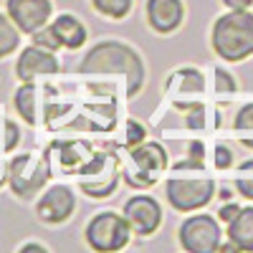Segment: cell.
Here are the masks:
<instances>
[{"label": "cell", "mask_w": 253, "mask_h": 253, "mask_svg": "<svg viewBox=\"0 0 253 253\" xmlns=\"http://www.w3.org/2000/svg\"><path fill=\"white\" fill-rule=\"evenodd\" d=\"M81 74H119L126 79V96H134L144 84V61L139 53L119 41H104L84 56Z\"/></svg>", "instance_id": "6da1fadb"}, {"label": "cell", "mask_w": 253, "mask_h": 253, "mask_svg": "<svg viewBox=\"0 0 253 253\" xmlns=\"http://www.w3.org/2000/svg\"><path fill=\"white\" fill-rule=\"evenodd\" d=\"M213 51L230 63L246 61L253 56V13L248 10H230L220 15L210 33Z\"/></svg>", "instance_id": "7a4b0ae2"}, {"label": "cell", "mask_w": 253, "mask_h": 253, "mask_svg": "<svg viewBox=\"0 0 253 253\" xmlns=\"http://www.w3.org/2000/svg\"><path fill=\"white\" fill-rule=\"evenodd\" d=\"M167 170V152L160 142H139L132 147L122 175L132 187H152Z\"/></svg>", "instance_id": "3957f363"}, {"label": "cell", "mask_w": 253, "mask_h": 253, "mask_svg": "<svg viewBox=\"0 0 253 253\" xmlns=\"http://www.w3.org/2000/svg\"><path fill=\"white\" fill-rule=\"evenodd\" d=\"M165 195H167V203H170L175 210L180 213H190V210H200L203 205H208L215 195V182L200 175V177H185L180 170L175 177L167 180L165 185Z\"/></svg>", "instance_id": "277c9868"}, {"label": "cell", "mask_w": 253, "mask_h": 253, "mask_svg": "<svg viewBox=\"0 0 253 253\" xmlns=\"http://www.w3.org/2000/svg\"><path fill=\"white\" fill-rule=\"evenodd\" d=\"M129 236H132V228L126 223V218L119 215V213H112V210L94 215L86 225V243L96 253L122 251L129 243Z\"/></svg>", "instance_id": "5b68a950"}, {"label": "cell", "mask_w": 253, "mask_h": 253, "mask_svg": "<svg viewBox=\"0 0 253 253\" xmlns=\"http://www.w3.org/2000/svg\"><path fill=\"white\" fill-rule=\"evenodd\" d=\"M79 172H81V190L89 198L101 200V198H109L117 190L119 162L112 152H101V155H94Z\"/></svg>", "instance_id": "8992f818"}, {"label": "cell", "mask_w": 253, "mask_h": 253, "mask_svg": "<svg viewBox=\"0 0 253 253\" xmlns=\"http://www.w3.org/2000/svg\"><path fill=\"white\" fill-rule=\"evenodd\" d=\"M48 180V160L36 155H18L8 165V182L18 198H33Z\"/></svg>", "instance_id": "52a82bcc"}, {"label": "cell", "mask_w": 253, "mask_h": 253, "mask_svg": "<svg viewBox=\"0 0 253 253\" xmlns=\"http://www.w3.org/2000/svg\"><path fill=\"white\" fill-rule=\"evenodd\" d=\"M177 238L185 253H218L220 225L210 215H193L180 225Z\"/></svg>", "instance_id": "ba28073f"}, {"label": "cell", "mask_w": 253, "mask_h": 253, "mask_svg": "<svg viewBox=\"0 0 253 253\" xmlns=\"http://www.w3.org/2000/svg\"><path fill=\"white\" fill-rule=\"evenodd\" d=\"M124 218H126V223H129L132 233L147 238V236H152L155 230L160 228L162 208L150 195H134V198H129L124 203Z\"/></svg>", "instance_id": "9c48e42d"}, {"label": "cell", "mask_w": 253, "mask_h": 253, "mask_svg": "<svg viewBox=\"0 0 253 253\" xmlns=\"http://www.w3.org/2000/svg\"><path fill=\"white\" fill-rule=\"evenodd\" d=\"M165 91L172 96V104L177 109H190L203 96L205 79L198 69H177V71L170 74V79H167Z\"/></svg>", "instance_id": "30bf717a"}, {"label": "cell", "mask_w": 253, "mask_h": 253, "mask_svg": "<svg viewBox=\"0 0 253 253\" xmlns=\"http://www.w3.org/2000/svg\"><path fill=\"white\" fill-rule=\"evenodd\" d=\"M8 18L23 33L41 31L51 18V0H8Z\"/></svg>", "instance_id": "8fae6325"}, {"label": "cell", "mask_w": 253, "mask_h": 253, "mask_svg": "<svg viewBox=\"0 0 253 253\" xmlns=\"http://www.w3.org/2000/svg\"><path fill=\"white\" fill-rule=\"evenodd\" d=\"M74 208H76V200H74V193L66 187V185H53L46 190V195L38 200V218L41 220H46L51 225L56 223H63V220H69L71 213H74Z\"/></svg>", "instance_id": "7c38bea8"}, {"label": "cell", "mask_w": 253, "mask_h": 253, "mask_svg": "<svg viewBox=\"0 0 253 253\" xmlns=\"http://www.w3.org/2000/svg\"><path fill=\"white\" fill-rule=\"evenodd\" d=\"M147 23L152 26V31L167 36L182 26L185 18V5L182 0H147Z\"/></svg>", "instance_id": "4fadbf2b"}, {"label": "cell", "mask_w": 253, "mask_h": 253, "mask_svg": "<svg viewBox=\"0 0 253 253\" xmlns=\"http://www.w3.org/2000/svg\"><path fill=\"white\" fill-rule=\"evenodd\" d=\"M56 71H58V61H56L53 51H46L41 46L26 48L15 63V74L20 81H33L36 76H46V74H56Z\"/></svg>", "instance_id": "5bb4252c"}, {"label": "cell", "mask_w": 253, "mask_h": 253, "mask_svg": "<svg viewBox=\"0 0 253 253\" xmlns=\"http://www.w3.org/2000/svg\"><path fill=\"white\" fill-rule=\"evenodd\" d=\"M228 241L241 253H253V208H241V213L228 223Z\"/></svg>", "instance_id": "9a60e30c"}, {"label": "cell", "mask_w": 253, "mask_h": 253, "mask_svg": "<svg viewBox=\"0 0 253 253\" xmlns=\"http://www.w3.org/2000/svg\"><path fill=\"white\" fill-rule=\"evenodd\" d=\"M51 28L56 31L61 46H66V48H71V51H74V48H81L84 41H86V28H84V23H81L76 15H71V13L58 15L53 23H51Z\"/></svg>", "instance_id": "2e32d148"}, {"label": "cell", "mask_w": 253, "mask_h": 253, "mask_svg": "<svg viewBox=\"0 0 253 253\" xmlns=\"http://www.w3.org/2000/svg\"><path fill=\"white\" fill-rule=\"evenodd\" d=\"M36 86L33 84H23L18 91H15V109H18V114L23 117L28 124H36L38 122V112H36Z\"/></svg>", "instance_id": "e0dca14e"}, {"label": "cell", "mask_w": 253, "mask_h": 253, "mask_svg": "<svg viewBox=\"0 0 253 253\" xmlns=\"http://www.w3.org/2000/svg\"><path fill=\"white\" fill-rule=\"evenodd\" d=\"M233 129H236V137L241 139V144L253 150V101L238 109V114L233 119Z\"/></svg>", "instance_id": "ac0fdd59"}, {"label": "cell", "mask_w": 253, "mask_h": 253, "mask_svg": "<svg viewBox=\"0 0 253 253\" xmlns=\"http://www.w3.org/2000/svg\"><path fill=\"white\" fill-rule=\"evenodd\" d=\"M18 26L10 18H5L0 13V58H5L8 53H13L18 48Z\"/></svg>", "instance_id": "d6986e66"}, {"label": "cell", "mask_w": 253, "mask_h": 253, "mask_svg": "<svg viewBox=\"0 0 253 253\" xmlns=\"http://www.w3.org/2000/svg\"><path fill=\"white\" fill-rule=\"evenodd\" d=\"M91 3H94V8H96L101 15L114 18V20H122L126 13L132 10L134 0H91Z\"/></svg>", "instance_id": "ffe728a7"}, {"label": "cell", "mask_w": 253, "mask_h": 253, "mask_svg": "<svg viewBox=\"0 0 253 253\" xmlns=\"http://www.w3.org/2000/svg\"><path fill=\"white\" fill-rule=\"evenodd\" d=\"M236 190L246 200H253V160L241 162L238 172H236Z\"/></svg>", "instance_id": "44dd1931"}, {"label": "cell", "mask_w": 253, "mask_h": 253, "mask_svg": "<svg viewBox=\"0 0 253 253\" xmlns=\"http://www.w3.org/2000/svg\"><path fill=\"white\" fill-rule=\"evenodd\" d=\"M18 139H20V132H18L15 122L0 119V152H10L18 144Z\"/></svg>", "instance_id": "7402d4cb"}, {"label": "cell", "mask_w": 253, "mask_h": 253, "mask_svg": "<svg viewBox=\"0 0 253 253\" xmlns=\"http://www.w3.org/2000/svg\"><path fill=\"white\" fill-rule=\"evenodd\" d=\"M33 43L41 46V48H46V51L61 48V41H58V36H56V31H53L51 26H43L41 31H36V33H33Z\"/></svg>", "instance_id": "603a6c76"}, {"label": "cell", "mask_w": 253, "mask_h": 253, "mask_svg": "<svg viewBox=\"0 0 253 253\" xmlns=\"http://www.w3.org/2000/svg\"><path fill=\"white\" fill-rule=\"evenodd\" d=\"M215 94L218 96H230L236 94V79L225 69H215Z\"/></svg>", "instance_id": "cb8c5ba5"}, {"label": "cell", "mask_w": 253, "mask_h": 253, "mask_svg": "<svg viewBox=\"0 0 253 253\" xmlns=\"http://www.w3.org/2000/svg\"><path fill=\"white\" fill-rule=\"evenodd\" d=\"M144 137H147V132L142 129L139 122H134V119L126 122V147H137L139 142H144Z\"/></svg>", "instance_id": "d4e9b609"}, {"label": "cell", "mask_w": 253, "mask_h": 253, "mask_svg": "<svg viewBox=\"0 0 253 253\" xmlns=\"http://www.w3.org/2000/svg\"><path fill=\"white\" fill-rule=\"evenodd\" d=\"M230 165H233V152L225 144H218L215 147V167L218 170H230Z\"/></svg>", "instance_id": "484cf974"}, {"label": "cell", "mask_w": 253, "mask_h": 253, "mask_svg": "<svg viewBox=\"0 0 253 253\" xmlns=\"http://www.w3.org/2000/svg\"><path fill=\"white\" fill-rule=\"evenodd\" d=\"M238 213H241V205H236V203H228V205H223V208H220V213H218V215H220V220H223V223H230V220H233Z\"/></svg>", "instance_id": "4316f807"}, {"label": "cell", "mask_w": 253, "mask_h": 253, "mask_svg": "<svg viewBox=\"0 0 253 253\" xmlns=\"http://www.w3.org/2000/svg\"><path fill=\"white\" fill-rule=\"evenodd\" d=\"M223 3H225L230 10H248L253 0H223Z\"/></svg>", "instance_id": "83f0119b"}, {"label": "cell", "mask_w": 253, "mask_h": 253, "mask_svg": "<svg viewBox=\"0 0 253 253\" xmlns=\"http://www.w3.org/2000/svg\"><path fill=\"white\" fill-rule=\"evenodd\" d=\"M18 253H48V251H46L43 246H41V243H26Z\"/></svg>", "instance_id": "f1b7e54d"}, {"label": "cell", "mask_w": 253, "mask_h": 253, "mask_svg": "<svg viewBox=\"0 0 253 253\" xmlns=\"http://www.w3.org/2000/svg\"><path fill=\"white\" fill-rule=\"evenodd\" d=\"M3 175H5V172H3V167H0V180H3Z\"/></svg>", "instance_id": "f546056e"}]
</instances>
